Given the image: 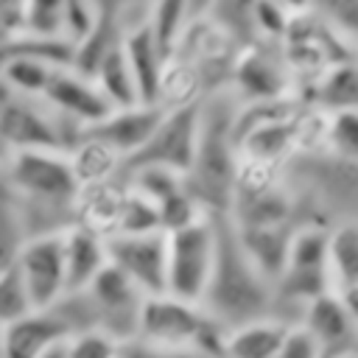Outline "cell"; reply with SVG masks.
<instances>
[{"mask_svg": "<svg viewBox=\"0 0 358 358\" xmlns=\"http://www.w3.org/2000/svg\"><path fill=\"white\" fill-rule=\"evenodd\" d=\"M201 308L224 333L274 316V285L249 263L227 215H215V260Z\"/></svg>", "mask_w": 358, "mask_h": 358, "instance_id": "obj_1", "label": "cell"}, {"mask_svg": "<svg viewBox=\"0 0 358 358\" xmlns=\"http://www.w3.org/2000/svg\"><path fill=\"white\" fill-rule=\"evenodd\" d=\"M238 101L227 92H210L201 101V123L193 162L185 173V190L207 215H227L235 190L238 145L232 134Z\"/></svg>", "mask_w": 358, "mask_h": 358, "instance_id": "obj_2", "label": "cell"}, {"mask_svg": "<svg viewBox=\"0 0 358 358\" xmlns=\"http://www.w3.org/2000/svg\"><path fill=\"white\" fill-rule=\"evenodd\" d=\"M3 176L22 215L39 210L56 215L62 227L73 224V199L78 185L70 171L67 151H14Z\"/></svg>", "mask_w": 358, "mask_h": 358, "instance_id": "obj_3", "label": "cell"}, {"mask_svg": "<svg viewBox=\"0 0 358 358\" xmlns=\"http://www.w3.org/2000/svg\"><path fill=\"white\" fill-rule=\"evenodd\" d=\"M134 338L159 347L196 350L207 358H221L224 330L204 313L201 305L182 302L171 294H154L143 299Z\"/></svg>", "mask_w": 358, "mask_h": 358, "instance_id": "obj_4", "label": "cell"}, {"mask_svg": "<svg viewBox=\"0 0 358 358\" xmlns=\"http://www.w3.org/2000/svg\"><path fill=\"white\" fill-rule=\"evenodd\" d=\"M215 260V215L165 232V294L201 305Z\"/></svg>", "mask_w": 358, "mask_h": 358, "instance_id": "obj_5", "label": "cell"}, {"mask_svg": "<svg viewBox=\"0 0 358 358\" xmlns=\"http://www.w3.org/2000/svg\"><path fill=\"white\" fill-rule=\"evenodd\" d=\"M70 129L76 126L56 117L39 98L0 95V134L11 151H67Z\"/></svg>", "mask_w": 358, "mask_h": 358, "instance_id": "obj_6", "label": "cell"}, {"mask_svg": "<svg viewBox=\"0 0 358 358\" xmlns=\"http://www.w3.org/2000/svg\"><path fill=\"white\" fill-rule=\"evenodd\" d=\"M81 296L92 316V327L109 333L117 344L134 338L145 294L115 266L106 263V268L81 291Z\"/></svg>", "mask_w": 358, "mask_h": 358, "instance_id": "obj_7", "label": "cell"}, {"mask_svg": "<svg viewBox=\"0 0 358 358\" xmlns=\"http://www.w3.org/2000/svg\"><path fill=\"white\" fill-rule=\"evenodd\" d=\"M294 78L282 62L280 53H271L268 42H252L238 50L227 92L238 101V106H252V103H268L280 98H291Z\"/></svg>", "mask_w": 358, "mask_h": 358, "instance_id": "obj_8", "label": "cell"}, {"mask_svg": "<svg viewBox=\"0 0 358 358\" xmlns=\"http://www.w3.org/2000/svg\"><path fill=\"white\" fill-rule=\"evenodd\" d=\"M199 123H201V103L162 112L151 137L143 143L140 151H134L131 157L123 159L120 171L140 168V165H157V168H168V171H176L185 176L193 162V154H196Z\"/></svg>", "mask_w": 358, "mask_h": 358, "instance_id": "obj_9", "label": "cell"}, {"mask_svg": "<svg viewBox=\"0 0 358 358\" xmlns=\"http://www.w3.org/2000/svg\"><path fill=\"white\" fill-rule=\"evenodd\" d=\"M62 232H42V235H31L14 263V271L20 274L25 294L31 299L34 308H50L56 305L64 294V243H62Z\"/></svg>", "mask_w": 358, "mask_h": 358, "instance_id": "obj_10", "label": "cell"}, {"mask_svg": "<svg viewBox=\"0 0 358 358\" xmlns=\"http://www.w3.org/2000/svg\"><path fill=\"white\" fill-rule=\"evenodd\" d=\"M296 327L305 330V336L319 347L322 358L358 352V308L344 302L333 291H324L310 299L302 308Z\"/></svg>", "mask_w": 358, "mask_h": 358, "instance_id": "obj_11", "label": "cell"}, {"mask_svg": "<svg viewBox=\"0 0 358 358\" xmlns=\"http://www.w3.org/2000/svg\"><path fill=\"white\" fill-rule=\"evenodd\" d=\"M106 260L145 296L165 294V232L109 235Z\"/></svg>", "mask_w": 358, "mask_h": 358, "instance_id": "obj_12", "label": "cell"}, {"mask_svg": "<svg viewBox=\"0 0 358 358\" xmlns=\"http://www.w3.org/2000/svg\"><path fill=\"white\" fill-rule=\"evenodd\" d=\"M39 101L56 117H62L64 123L76 126L78 131L95 126L98 120H103L112 112V106L98 92V87L92 84V78H84V76L73 73L70 67H59L50 76V81L45 84Z\"/></svg>", "mask_w": 358, "mask_h": 358, "instance_id": "obj_13", "label": "cell"}, {"mask_svg": "<svg viewBox=\"0 0 358 358\" xmlns=\"http://www.w3.org/2000/svg\"><path fill=\"white\" fill-rule=\"evenodd\" d=\"M162 117V109L154 103H137L129 109H112L103 120H98L95 126L84 129V134L106 143L117 157H131L134 151L143 148V143L151 137V131L157 129Z\"/></svg>", "mask_w": 358, "mask_h": 358, "instance_id": "obj_14", "label": "cell"}, {"mask_svg": "<svg viewBox=\"0 0 358 358\" xmlns=\"http://www.w3.org/2000/svg\"><path fill=\"white\" fill-rule=\"evenodd\" d=\"M64 243V285L67 294H81L106 268V238L70 224L62 232Z\"/></svg>", "mask_w": 358, "mask_h": 358, "instance_id": "obj_15", "label": "cell"}, {"mask_svg": "<svg viewBox=\"0 0 358 358\" xmlns=\"http://www.w3.org/2000/svg\"><path fill=\"white\" fill-rule=\"evenodd\" d=\"M120 50H123V59H126V64L131 70V78H134L140 103H154L157 106L159 76H162V67H165V59L168 56L154 42L148 25L140 22V25L126 28L123 31V39H120Z\"/></svg>", "mask_w": 358, "mask_h": 358, "instance_id": "obj_16", "label": "cell"}, {"mask_svg": "<svg viewBox=\"0 0 358 358\" xmlns=\"http://www.w3.org/2000/svg\"><path fill=\"white\" fill-rule=\"evenodd\" d=\"M294 227L296 224H274V227H235L232 224L243 255L249 257V263L271 285L277 282V277L285 268V257H288V243H291Z\"/></svg>", "mask_w": 358, "mask_h": 358, "instance_id": "obj_17", "label": "cell"}, {"mask_svg": "<svg viewBox=\"0 0 358 358\" xmlns=\"http://www.w3.org/2000/svg\"><path fill=\"white\" fill-rule=\"evenodd\" d=\"M327 277H330V291L358 308V229L352 218H344L330 227Z\"/></svg>", "mask_w": 358, "mask_h": 358, "instance_id": "obj_18", "label": "cell"}, {"mask_svg": "<svg viewBox=\"0 0 358 358\" xmlns=\"http://www.w3.org/2000/svg\"><path fill=\"white\" fill-rule=\"evenodd\" d=\"M291 327L294 324H285L274 316L238 324L224 333L221 358H271Z\"/></svg>", "mask_w": 358, "mask_h": 358, "instance_id": "obj_19", "label": "cell"}, {"mask_svg": "<svg viewBox=\"0 0 358 358\" xmlns=\"http://www.w3.org/2000/svg\"><path fill=\"white\" fill-rule=\"evenodd\" d=\"M67 162H70V171H73L78 187L112 182L120 176V168H123V157H117L106 143H101L84 131L67 148Z\"/></svg>", "mask_w": 358, "mask_h": 358, "instance_id": "obj_20", "label": "cell"}, {"mask_svg": "<svg viewBox=\"0 0 358 358\" xmlns=\"http://www.w3.org/2000/svg\"><path fill=\"white\" fill-rule=\"evenodd\" d=\"M310 109L322 112V115H333V112H347L355 109V64L352 62H341L330 70H324L316 81H310Z\"/></svg>", "mask_w": 358, "mask_h": 358, "instance_id": "obj_21", "label": "cell"}, {"mask_svg": "<svg viewBox=\"0 0 358 358\" xmlns=\"http://www.w3.org/2000/svg\"><path fill=\"white\" fill-rule=\"evenodd\" d=\"M123 39V28L117 25L115 17L109 14H101L98 25L78 42L73 45V56H70V70L84 76V78H92V73L98 70V64L120 45Z\"/></svg>", "mask_w": 358, "mask_h": 358, "instance_id": "obj_22", "label": "cell"}, {"mask_svg": "<svg viewBox=\"0 0 358 358\" xmlns=\"http://www.w3.org/2000/svg\"><path fill=\"white\" fill-rule=\"evenodd\" d=\"M92 84L98 87V92L106 98V103L112 109H129V106L140 103L137 87H134V78H131V70L123 59L120 45L98 64V70L92 73Z\"/></svg>", "mask_w": 358, "mask_h": 358, "instance_id": "obj_23", "label": "cell"}, {"mask_svg": "<svg viewBox=\"0 0 358 358\" xmlns=\"http://www.w3.org/2000/svg\"><path fill=\"white\" fill-rule=\"evenodd\" d=\"M190 20H193L190 0H151V6L145 11V25L165 56L176 48V42L185 34V28L190 25Z\"/></svg>", "mask_w": 358, "mask_h": 358, "instance_id": "obj_24", "label": "cell"}, {"mask_svg": "<svg viewBox=\"0 0 358 358\" xmlns=\"http://www.w3.org/2000/svg\"><path fill=\"white\" fill-rule=\"evenodd\" d=\"M322 148H327L336 159H344V162L355 159V151H358V115H355V109L324 115Z\"/></svg>", "mask_w": 358, "mask_h": 358, "instance_id": "obj_25", "label": "cell"}, {"mask_svg": "<svg viewBox=\"0 0 358 358\" xmlns=\"http://www.w3.org/2000/svg\"><path fill=\"white\" fill-rule=\"evenodd\" d=\"M28 241V229L22 221V213L11 199H0V274H6L8 268H14L17 255L22 249V243Z\"/></svg>", "mask_w": 358, "mask_h": 358, "instance_id": "obj_26", "label": "cell"}, {"mask_svg": "<svg viewBox=\"0 0 358 358\" xmlns=\"http://www.w3.org/2000/svg\"><path fill=\"white\" fill-rule=\"evenodd\" d=\"M62 11L64 0H25L20 34L36 39H62Z\"/></svg>", "mask_w": 358, "mask_h": 358, "instance_id": "obj_27", "label": "cell"}, {"mask_svg": "<svg viewBox=\"0 0 358 358\" xmlns=\"http://www.w3.org/2000/svg\"><path fill=\"white\" fill-rule=\"evenodd\" d=\"M294 20V11H288L277 0H252L249 8V22L255 42H280Z\"/></svg>", "mask_w": 358, "mask_h": 358, "instance_id": "obj_28", "label": "cell"}, {"mask_svg": "<svg viewBox=\"0 0 358 358\" xmlns=\"http://www.w3.org/2000/svg\"><path fill=\"white\" fill-rule=\"evenodd\" d=\"M101 20V8L95 0H64L62 11V39L73 48L78 45Z\"/></svg>", "mask_w": 358, "mask_h": 358, "instance_id": "obj_29", "label": "cell"}, {"mask_svg": "<svg viewBox=\"0 0 358 358\" xmlns=\"http://www.w3.org/2000/svg\"><path fill=\"white\" fill-rule=\"evenodd\" d=\"M64 352H67V358H117L120 344L109 333H103L98 327H87V330L73 333L64 341Z\"/></svg>", "mask_w": 358, "mask_h": 358, "instance_id": "obj_30", "label": "cell"}, {"mask_svg": "<svg viewBox=\"0 0 358 358\" xmlns=\"http://www.w3.org/2000/svg\"><path fill=\"white\" fill-rule=\"evenodd\" d=\"M31 310H34V305L25 294V285H22L20 274L14 268L0 274V330L14 324L17 319H22Z\"/></svg>", "mask_w": 358, "mask_h": 358, "instance_id": "obj_31", "label": "cell"}, {"mask_svg": "<svg viewBox=\"0 0 358 358\" xmlns=\"http://www.w3.org/2000/svg\"><path fill=\"white\" fill-rule=\"evenodd\" d=\"M355 6L358 0H310L308 11L316 14L322 22L336 28L341 36L352 39L355 34Z\"/></svg>", "mask_w": 358, "mask_h": 358, "instance_id": "obj_32", "label": "cell"}, {"mask_svg": "<svg viewBox=\"0 0 358 358\" xmlns=\"http://www.w3.org/2000/svg\"><path fill=\"white\" fill-rule=\"evenodd\" d=\"M117 358H207L196 350H179V347H159V344H148L140 338H131L126 344H120V355Z\"/></svg>", "mask_w": 358, "mask_h": 358, "instance_id": "obj_33", "label": "cell"}, {"mask_svg": "<svg viewBox=\"0 0 358 358\" xmlns=\"http://www.w3.org/2000/svg\"><path fill=\"white\" fill-rule=\"evenodd\" d=\"M271 358H322V352H319V347L305 336V330H299V327L294 324Z\"/></svg>", "mask_w": 358, "mask_h": 358, "instance_id": "obj_34", "label": "cell"}, {"mask_svg": "<svg viewBox=\"0 0 358 358\" xmlns=\"http://www.w3.org/2000/svg\"><path fill=\"white\" fill-rule=\"evenodd\" d=\"M22 8H25V0H0V31L6 36L20 34V28H22Z\"/></svg>", "mask_w": 358, "mask_h": 358, "instance_id": "obj_35", "label": "cell"}, {"mask_svg": "<svg viewBox=\"0 0 358 358\" xmlns=\"http://www.w3.org/2000/svg\"><path fill=\"white\" fill-rule=\"evenodd\" d=\"M213 6H215V0H190V11H193V17H204V14H210Z\"/></svg>", "mask_w": 358, "mask_h": 358, "instance_id": "obj_36", "label": "cell"}, {"mask_svg": "<svg viewBox=\"0 0 358 358\" xmlns=\"http://www.w3.org/2000/svg\"><path fill=\"white\" fill-rule=\"evenodd\" d=\"M277 3H282L288 11H294V14H302V11H308V3L310 0H277Z\"/></svg>", "mask_w": 358, "mask_h": 358, "instance_id": "obj_37", "label": "cell"}, {"mask_svg": "<svg viewBox=\"0 0 358 358\" xmlns=\"http://www.w3.org/2000/svg\"><path fill=\"white\" fill-rule=\"evenodd\" d=\"M11 154H14V151H11V145H8V143L3 140V134H0V173H3V168H6V162L11 159Z\"/></svg>", "mask_w": 358, "mask_h": 358, "instance_id": "obj_38", "label": "cell"}, {"mask_svg": "<svg viewBox=\"0 0 358 358\" xmlns=\"http://www.w3.org/2000/svg\"><path fill=\"white\" fill-rule=\"evenodd\" d=\"M0 358H6V350H3V336H0Z\"/></svg>", "mask_w": 358, "mask_h": 358, "instance_id": "obj_39", "label": "cell"}, {"mask_svg": "<svg viewBox=\"0 0 358 358\" xmlns=\"http://www.w3.org/2000/svg\"><path fill=\"white\" fill-rule=\"evenodd\" d=\"M338 358H358V352H352V355H338Z\"/></svg>", "mask_w": 358, "mask_h": 358, "instance_id": "obj_40", "label": "cell"}, {"mask_svg": "<svg viewBox=\"0 0 358 358\" xmlns=\"http://www.w3.org/2000/svg\"><path fill=\"white\" fill-rule=\"evenodd\" d=\"M3 39H6V34H3V31H0V42H3Z\"/></svg>", "mask_w": 358, "mask_h": 358, "instance_id": "obj_41", "label": "cell"}]
</instances>
